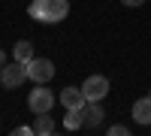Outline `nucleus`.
Wrapping results in <instances>:
<instances>
[{
    "instance_id": "f257e3e1",
    "label": "nucleus",
    "mask_w": 151,
    "mask_h": 136,
    "mask_svg": "<svg viewBox=\"0 0 151 136\" xmlns=\"http://www.w3.org/2000/svg\"><path fill=\"white\" fill-rule=\"evenodd\" d=\"M27 15L40 24H58L70 15V0H33L27 6Z\"/></svg>"
},
{
    "instance_id": "f03ea898",
    "label": "nucleus",
    "mask_w": 151,
    "mask_h": 136,
    "mask_svg": "<svg viewBox=\"0 0 151 136\" xmlns=\"http://www.w3.org/2000/svg\"><path fill=\"white\" fill-rule=\"evenodd\" d=\"M55 91H48L45 85H33V91L27 94V109L33 115H40V112H52L55 109Z\"/></svg>"
},
{
    "instance_id": "7ed1b4c3",
    "label": "nucleus",
    "mask_w": 151,
    "mask_h": 136,
    "mask_svg": "<svg viewBox=\"0 0 151 136\" xmlns=\"http://www.w3.org/2000/svg\"><path fill=\"white\" fill-rule=\"evenodd\" d=\"M30 76H27V64H21V60H12V64H6L3 70H0V85L3 88H18L21 82H27Z\"/></svg>"
},
{
    "instance_id": "20e7f679",
    "label": "nucleus",
    "mask_w": 151,
    "mask_h": 136,
    "mask_svg": "<svg viewBox=\"0 0 151 136\" xmlns=\"http://www.w3.org/2000/svg\"><path fill=\"white\" fill-rule=\"evenodd\" d=\"M27 76L33 85H45V82H52L55 76V64L48 58H30L27 60Z\"/></svg>"
},
{
    "instance_id": "39448f33",
    "label": "nucleus",
    "mask_w": 151,
    "mask_h": 136,
    "mask_svg": "<svg viewBox=\"0 0 151 136\" xmlns=\"http://www.w3.org/2000/svg\"><path fill=\"white\" fill-rule=\"evenodd\" d=\"M82 91H85L88 100H103L109 94V79L106 76H88L85 85H82Z\"/></svg>"
},
{
    "instance_id": "423d86ee",
    "label": "nucleus",
    "mask_w": 151,
    "mask_h": 136,
    "mask_svg": "<svg viewBox=\"0 0 151 136\" xmlns=\"http://www.w3.org/2000/svg\"><path fill=\"white\" fill-rule=\"evenodd\" d=\"M103 106H100V100H88L85 103V130H94V127H100V124H103Z\"/></svg>"
},
{
    "instance_id": "0eeeda50",
    "label": "nucleus",
    "mask_w": 151,
    "mask_h": 136,
    "mask_svg": "<svg viewBox=\"0 0 151 136\" xmlns=\"http://www.w3.org/2000/svg\"><path fill=\"white\" fill-rule=\"evenodd\" d=\"M85 103H88V97L82 88H64L60 91V106L64 109H85Z\"/></svg>"
},
{
    "instance_id": "6e6552de",
    "label": "nucleus",
    "mask_w": 151,
    "mask_h": 136,
    "mask_svg": "<svg viewBox=\"0 0 151 136\" xmlns=\"http://www.w3.org/2000/svg\"><path fill=\"white\" fill-rule=\"evenodd\" d=\"M133 121L136 124H151V97H139L133 103Z\"/></svg>"
},
{
    "instance_id": "1a4fd4ad",
    "label": "nucleus",
    "mask_w": 151,
    "mask_h": 136,
    "mask_svg": "<svg viewBox=\"0 0 151 136\" xmlns=\"http://www.w3.org/2000/svg\"><path fill=\"white\" fill-rule=\"evenodd\" d=\"M33 133H36V136H52V133H55V121H52V115H48V112H40V115H36Z\"/></svg>"
},
{
    "instance_id": "9d476101",
    "label": "nucleus",
    "mask_w": 151,
    "mask_h": 136,
    "mask_svg": "<svg viewBox=\"0 0 151 136\" xmlns=\"http://www.w3.org/2000/svg\"><path fill=\"white\" fill-rule=\"evenodd\" d=\"M12 58H15V60H21V64H27V60L33 58V42H27V40L15 42V48H12Z\"/></svg>"
},
{
    "instance_id": "9b49d317",
    "label": "nucleus",
    "mask_w": 151,
    "mask_h": 136,
    "mask_svg": "<svg viewBox=\"0 0 151 136\" xmlns=\"http://www.w3.org/2000/svg\"><path fill=\"white\" fill-rule=\"evenodd\" d=\"M82 124H85V109H67L64 127H67V130H79Z\"/></svg>"
},
{
    "instance_id": "f8f14e48",
    "label": "nucleus",
    "mask_w": 151,
    "mask_h": 136,
    "mask_svg": "<svg viewBox=\"0 0 151 136\" xmlns=\"http://www.w3.org/2000/svg\"><path fill=\"white\" fill-rule=\"evenodd\" d=\"M109 136H127V127H124V124H115V127H109Z\"/></svg>"
},
{
    "instance_id": "ddd939ff",
    "label": "nucleus",
    "mask_w": 151,
    "mask_h": 136,
    "mask_svg": "<svg viewBox=\"0 0 151 136\" xmlns=\"http://www.w3.org/2000/svg\"><path fill=\"white\" fill-rule=\"evenodd\" d=\"M15 136H33V127H27V124H21V127H15L12 130Z\"/></svg>"
},
{
    "instance_id": "4468645a",
    "label": "nucleus",
    "mask_w": 151,
    "mask_h": 136,
    "mask_svg": "<svg viewBox=\"0 0 151 136\" xmlns=\"http://www.w3.org/2000/svg\"><path fill=\"white\" fill-rule=\"evenodd\" d=\"M121 3H124V6H142L145 0H121Z\"/></svg>"
},
{
    "instance_id": "2eb2a0df",
    "label": "nucleus",
    "mask_w": 151,
    "mask_h": 136,
    "mask_svg": "<svg viewBox=\"0 0 151 136\" xmlns=\"http://www.w3.org/2000/svg\"><path fill=\"white\" fill-rule=\"evenodd\" d=\"M3 67H6V52L0 48V70H3Z\"/></svg>"
}]
</instances>
